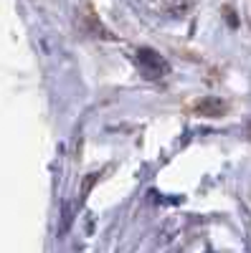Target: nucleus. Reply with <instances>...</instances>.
I'll return each mask as SVG.
<instances>
[{"instance_id": "nucleus-1", "label": "nucleus", "mask_w": 251, "mask_h": 253, "mask_svg": "<svg viewBox=\"0 0 251 253\" xmlns=\"http://www.w3.org/2000/svg\"><path fill=\"white\" fill-rule=\"evenodd\" d=\"M137 61H140V69L145 71V76H150V79L167 74V61L152 48H137Z\"/></svg>"}]
</instances>
